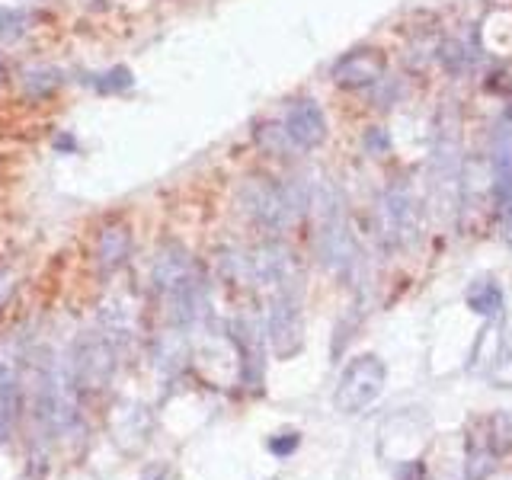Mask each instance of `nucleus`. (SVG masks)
Instances as JSON below:
<instances>
[{
	"label": "nucleus",
	"instance_id": "nucleus-4",
	"mask_svg": "<svg viewBox=\"0 0 512 480\" xmlns=\"http://www.w3.org/2000/svg\"><path fill=\"white\" fill-rule=\"evenodd\" d=\"M384 68H388V61H384L381 52H375V48H356V52H349L336 61L330 74H333L336 87L359 90V87L378 84L384 77Z\"/></svg>",
	"mask_w": 512,
	"mask_h": 480
},
{
	"label": "nucleus",
	"instance_id": "nucleus-13",
	"mask_svg": "<svg viewBox=\"0 0 512 480\" xmlns=\"http://www.w3.org/2000/svg\"><path fill=\"white\" fill-rule=\"evenodd\" d=\"M298 432H282V436H276L269 442V452L276 455V458H285V455H292L295 448H298Z\"/></svg>",
	"mask_w": 512,
	"mask_h": 480
},
{
	"label": "nucleus",
	"instance_id": "nucleus-14",
	"mask_svg": "<svg viewBox=\"0 0 512 480\" xmlns=\"http://www.w3.org/2000/svg\"><path fill=\"white\" fill-rule=\"evenodd\" d=\"M164 474H167L164 468H157V471H151V474H148V477H144V480H164Z\"/></svg>",
	"mask_w": 512,
	"mask_h": 480
},
{
	"label": "nucleus",
	"instance_id": "nucleus-3",
	"mask_svg": "<svg viewBox=\"0 0 512 480\" xmlns=\"http://www.w3.org/2000/svg\"><path fill=\"white\" fill-rule=\"evenodd\" d=\"M381 228H384V237H388V244L394 247H407L416 237V231H420V212H416V202L407 189L384 192Z\"/></svg>",
	"mask_w": 512,
	"mask_h": 480
},
{
	"label": "nucleus",
	"instance_id": "nucleus-8",
	"mask_svg": "<svg viewBox=\"0 0 512 480\" xmlns=\"http://www.w3.org/2000/svg\"><path fill=\"white\" fill-rule=\"evenodd\" d=\"M493 192L500 196V202H509L512 196V116L500 119L493 132Z\"/></svg>",
	"mask_w": 512,
	"mask_h": 480
},
{
	"label": "nucleus",
	"instance_id": "nucleus-6",
	"mask_svg": "<svg viewBox=\"0 0 512 480\" xmlns=\"http://www.w3.org/2000/svg\"><path fill=\"white\" fill-rule=\"evenodd\" d=\"M285 132L304 151H311V148H317V144H324V138H327L324 109L317 106V100H298V103H292V109H288V116H285Z\"/></svg>",
	"mask_w": 512,
	"mask_h": 480
},
{
	"label": "nucleus",
	"instance_id": "nucleus-2",
	"mask_svg": "<svg viewBox=\"0 0 512 480\" xmlns=\"http://www.w3.org/2000/svg\"><path fill=\"white\" fill-rule=\"evenodd\" d=\"M384 362L378 356H356L340 375V384H336L333 394V407L340 413H359L365 410L372 400L384 391Z\"/></svg>",
	"mask_w": 512,
	"mask_h": 480
},
{
	"label": "nucleus",
	"instance_id": "nucleus-1",
	"mask_svg": "<svg viewBox=\"0 0 512 480\" xmlns=\"http://www.w3.org/2000/svg\"><path fill=\"white\" fill-rule=\"evenodd\" d=\"M240 202H244L250 218L269 231H282L288 224H295L304 215V208H308V196H304L298 183L276 186L266 176H256V180L240 189Z\"/></svg>",
	"mask_w": 512,
	"mask_h": 480
},
{
	"label": "nucleus",
	"instance_id": "nucleus-9",
	"mask_svg": "<svg viewBox=\"0 0 512 480\" xmlns=\"http://www.w3.org/2000/svg\"><path fill=\"white\" fill-rule=\"evenodd\" d=\"M112 349L106 343H90L87 349H80L77 359V381L87 388H103L112 375Z\"/></svg>",
	"mask_w": 512,
	"mask_h": 480
},
{
	"label": "nucleus",
	"instance_id": "nucleus-10",
	"mask_svg": "<svg viewBox=\"0 0 512 480\" xmlns=\"http://www.w3.org/2000/svg\"><path fill=\"white\" fill-rule=\"evenodd\" d=\"M128 247H132V240H128V231L125 228H109L100 234V244H96V260L106 272H112L116 266L125 263L128 256Z\"/></svg>",
	"mask_w": 512,
	"mask_h": 480
},
{
	"label": "nucleus",
	"instance_id": "nucleus-12",
	"mask_svg": "<svg viewBox=\"0 0 512 480\" xmlns=\"http://www.w3.org/2000/svg\"><path fill=\"white\" fill-rule=\"evenodd\" d=\"M13 407H16L13 388L7 384V388H0V442H7V436H10V426H13Z\"/></svg>",
	"mask_w": 512,
	"mask_h": 480
},
{
	"label": "nucleus",
	"instance_id": "nucleus-11",
	"mask_svg": "<svg viewBox=\"0 0 512 480\" xmlns=\"http://www.w3.org/2000/svg\"><path fill=\"white\" fill-rule=\"evenodd\" d=\"M468 308L484 317H500L503 311V292L493 282H477L468 288Z\"/></svg>",
	"mask_w": 512,
	"mask_h": 480
},
{
	"label": "nucleus",
	"instance_id": "nucleus-5",
	"mask_svg": "<svg viewBox=\"0 0 512 480\" xmlns=\"http://www.w3.org/2000/svg\"><path fill=\"white\" fill-rule=\"evenodd\" d=\"M301 308H298V298L282 292L276 301H272L269 308V340H272V349L279 352V356H292V352L301 349Z\"/></svg>",
	"mask_w": 512,
	"mask_h": 480
},
{
	"label": "nucleus",
	"instance_id": "nucleus-7",
	"mask_svg": "<svg viewBox=\"0 0 512 480\" xmlns=\"http://www.w3.org/2000/svg\"><path fill=\"white\" fill-rule=\"evenodd\" d=\"M250 276L266 285H288L298 276L295 253L282 244H266L250 256Z\"/></svg>",
	"mask_w": 512,
	"mask_h": 480
}]
</instances>
